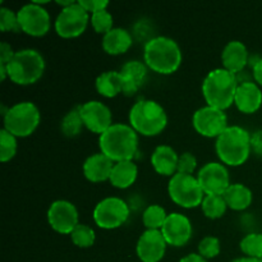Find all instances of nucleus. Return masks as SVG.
Returning <instances> with one entry per match:
<instances>
[{
    "instance_id": "nucleus-34",
    "label": "nucleus",
    "mask_w": 262,
    "mask_h": 262,
    "mask_svg": "<svg viewBox=\"0 0 262 262\" xmlns=\"http://www.w3.org/2000/svg\"><path fill=\"white\" fill-rule=\"evenodd\" d=\"M0 30L3 32H19L20 26L18 20V14L13 12L12 9L2 7L0 8Z\"/></svg>"
},
{
    "instance_id": "nucleus-17",
    "label": "nucleus",
    "mask_w": 262,
    "mask_h": 262,
    "mask_svg": "<svg viewBox=\"0 0 262 262\" xmlns=\"http://www.w3.org/2000/svg\"><path fill=\"white\" fill-rule=\"evenodd\" d=\"M166 241L160 230H146L137 242V256L142 262H159L166 251Z\"/></svg>"
},
{
    "instance_id": "nucleus-22",
    "label": "nucleus",
    "mask_w": 262,
    "mask_h": 262,
    "mask_svg": "<svg viewBox=\"0 0 262 262\" xmlns=\"http://www.w3.org/2000/svg\"><path fill=\"white\" fill-rule=\"evenodd\" d=\"M179 156L170 146L161 145L155 148L151 155V164L158 174L173 177L178 169Z\"/></svg>"
},
{
    "instance_id": "nucleus-24",
    "label": "nucleus",
    "mask_w": 262,
    "mask_h": 262,
    "mask_svg": "<svg viewBox=\"0 0 262 262\" xmlns=\"http://www.w3.org/2000/svg\"><path fill=\"white\" fill-rule=\"evenodd\" d=\"M137 176L138 168L132 160L119 161V163H115L114 166H113L109 181L117 188L124 189L135 183Z\"/></svg>"
},
{
    "instance_id": "nucleus-6",
    "label": "nucleus",
    "mask_w": 262,
    "mask_h": 262,
    "mask_svg": "<svg viewBox=\"0 0 262 262\" xmlns=\"http://www.w3.org/2000/svg\"><path fill=\"white\" fill-rule=\"evenodd\" d=\"M45 71V60L37 50L23 49L15 51L7 66V73L15 84L27 86L37 82Z\"/></svg>"
},
{
    "instance_id": "nucleus-18",
    "label": "nucleus",
    "mask_w": 262,
    "mask_h": 262,
    "mask_svg": "<svg viewBox=\"0 0 262 262\" xmlns=\"http://www.w3.org/2000/svg\"><path fill=\"white\" fill-rule=\"evenodd\" d=\"M234 104L245 114L256 113L262 105V91L255 82H242L235 92Z\"/></svg>"
},
{
    "instance_id": "nucleus-32",
    "label": "nucleus",
    "mask_w": 262,
    "mask_h": 262,
    "mask_svg": "<svg viewBox=\"0 0 262 262\" xmlns=\"http://www.w3.org/2000/svg\"><path fill=\"white\" fill-rule=\"evenodd\" d=\"M72 242L81 248L91 247L95 243V232L86 224H78L71 234Z\"/></svg>"
},
{
    "instance_id": "nucleus-5",
    "label": "nucleus",
    "mask_w": 262,
    "mask_h": 262,
    "mask_svg": "<svg viewBox=\"0 0 262 262\" xmlns=\"http://www.w3.org/2000/svg\"><path fill=\"white\" fill-rule=\"evenodd\" d=\"M130 127L143 136H156L164 130L168 117L160 104L152 100H140L129 112Z\"/></svg>"
},
{
    "instance_id": "nucleus-2",
    "label": "nucleus",
    "mask_w": 262,
    "mask_h": 262,
    "mask_svg": "<svg viewBox=\"0 0 262 262\" xmlns=\"http://www.w3.org/2000/svg\"><path fill=\"white\" fill-rule=\"evenodd\" d=\"M143 58L146 66L156 73L171 74L181 66L182 51L173 38L158 36L146 42Z\"/></svg>"
},
{
    "instance_id": "nucleus-12",
    "label": "nucleus",
    "mask_w": 262,
    "mask_h": 262,
    "mask_svg": "<svg viewBox=\"0 0 262 262\" xmlns=\"http://www.w3.org/2000/svg\"><path fill=\"white\" fill-rule=\"evenodd\" d=\"M192 122L197 133L210 138H217L228 128V118L224 110L209 105L197 110Z\"/></svg>"
},
{
    "instance_id": "nucleus-1",
    "label": "nucleus",
    "mask_w": 262,
    "mask_h": 262,
    "mask_svg": "<svg viewBox=\"0 0 262 262\" xmlns=\"http://www.w3.org/2000/svg\"><path fill=\"white\" fill-rule=\"evenodd\" d=\"M99 146L101 154L114 163L132 160L138 148L137 132L130 125L113 124L100 135Z\"/></svg>"
},
{
    "instance_id": "nucleus-23",
    "label": "nucleus",
    "mask_w": 262,
    "mask_h": 262,
    "mask_svg": "<svg viewBox=\"0 0 262 262\" xmlns=\"http://www.w3.org/2000/svg\"><path fill=\"white\" fill-rule=\"evenodd\" d=\"M133 38L124 28H113L102 37V48L110 55H120L132 46Z\"/></svg>"
},
{
    "instance_id": "nucleus-38",
    "label": "nucleus",
    "mask_w": 262,
    "mask_h": 262,
    "mask_svg": "<svg viewBox=\"0 0 262 262\" xmlns=\"http://www.w3.org/2000/svg\"><path fill=\"white\" fill-rule=\"evenodd\" d=\"M78 3L91 14L100 12V10H105L109 5L107 0H79Z\"/></svg>"
},
{
    "instance_id": "nucleus-41",
    "label": "nucleus",
    "mask_w": 262,
    "mask_h": 262,
    "mask_svg": "<svg viewBox=\"0 0 262 262\" xmlns=\"http://www.w3.org/2000/svg\"><path fill=\"white\" fill-rule=\"evenodd\" d=\"M179 262H207L206 258L202 257L201 255H197V253H191V255L186 256V257L182 258Z\"/></svg>"
},
{
    "instance_id": "nucleus-30",
    "label": "nucleus",
    "mask_w": 262,
    "mask_h": 262,
    "mask_svg": "<svg viewBox=\"0 0 262 262\" xmlns=\"http://www.w3.org/2000/svg\"><path fill=\"white\" fill-rule=\"evenodd\" d=\"M241 250L248 257L262 260V234L252 233L241 241Z\"/></svg>"
},
{
    "instance_id": "nucleus-36",
    "label": "nucleus",
    "mask_w": 262,
    "mask_h": 262,
    "mask_svg": "<svg viewBox=\"0 0 262 262\" xmlns=\"http://www.w3.org/2000/svg\"><path fill=\"white\" fill-rule=\"evenodd\" d=\"M197 166V160L191 152H184L179 156L178 160V169H177V173L182 174H193L194 169Z\"/></svg>"
},
{
    "instance_id": "nucleus-28",
    "label": "nucleus",
    "mask_w": 262,
    "mask_h": 262,
    "mask_svg": "<svg viewBox=\"0 0 262 262\" xmlns=\"http://www.w3.org/2000/svg\"><path fill=\"white\" fill-rule=\"evenodd\" d=\"M166 217H168V215H166L164 207L159 206V205H151L143 212V225L147 228V230H160L165 223Z\"/></svg>"
},
{
    "instance_id": "nucleus-27",
    "label": "nucleus",
    "mask_w": 262,
    "mask_h": 262,
    "mask_svg": "<svg viewBox=\"0 0 262 262\" xmlns=\"http://www.w3.org/2000/svg\"><path fill=\"white\" fill-rule=\"evenodd\" d=\"M202 211L209 219H219L227 211V202L224 196L219 194H206L201 204Z\"/></svg>"
},
{
    "instance_id": "nucleus-20",
    "label": "nucleus",
    "mask_w": 262,
    "mask_h": 262,
    "mask_svg": "<svg viewBox=\"0 0 262 262\" xmlns=\"http://www.w3.org/2000/svg\"><path fill=\"white\" fill-rule=\"evenodd\" d=\"M114 161L110 160L104 154H95L89 156L83 164V174L92 183H99L110 179Z\"/></svg>"
},
{
    "instance_id": "nucleus-15",
    "label": "nucleus",
    "mask_w": 262,
    "mask_h": 262,
    "mask_svg": "<svg viewBox=\"0 0 262 262\" xmlns=\"http://www.w3.org/2000/svg\"><path fill=\"white\" fill-rule=\"evenodd\" d=\"M160 232L168 245L174 246V247H182L191 239L192 224L186 215L173 212V214L168 215Z\"/></svg>"
},
{
    "instance_id": "nucleus-9",
    "label": "nucleus",
    "mask_w": 262,
    "mask_h": 262,
    "mask_svg": "<svg viewBox=\"0 0 262 262\" xmlns=\"http://www.w3.org/2000/svg\"><path fill=\"white\" fill-rule=\"evenodd\" d=\"M90 18L89 12L78 2L71 7L61 8L55 20L56 33L63 38L78 37L86 30Z\"/></svg>"
},
{
    "instance_id": "nucleus-26",
    "label": "nucleus",
    "mask_w": 262,
    "mask_h": 262,
    "mask_svg": "<svg viewBox=\"0 0 262 262\" xmlns=\"http://www.w3.org/2000/svg\"><path fill=\"white\" fill-rule=\"evenodd\" d=\"M96 90L101 96L115 97L123 92V78L120 72H105L96 79Z\"/></svg>"
},
{
    "instance_id": "nucleus-14",
    "label": "nucleus",
    "mask_w": 262,
    "mask_h": 262,
    "mask_svg": "<svg viewBox=\"0 0 262 262\" xmlns=\"http://www.w3.org/2000/svg\"><path fill=\"white\" fill-rule=\"evenodd\" d=\"M197 179L205 194L223 196L230 186L228 169L225 168L224 164L215 163V161L206 164L200 170Z\"/></svg>"
},
{
    "instance_id": "nucleus-3",
    "label": "nucleus",
    "mask_w": 262,
    "mask_h": 262,
    "mask_svg": "<svg viewBox=\"0 0 262 262\" xmlns=\"http://www.w3.org/2000/svg\"><path fill=\"white\" fill-rule=\"evenodd\" d=\"M237 76L224 68H217L210 72L202 83V94L207 105L216 109L225 110L234 104L237 92Z\"/></svg>"
},
{
    "instance_id": "nucleus-21",
    "label": "nucleus",
    "mask_w": 262,
    "mask_h": 262,
    "mask_svg": "<svg viewBox=\"0 0 262 262\" xmlns=\"http://www.w3.org/2000/svg\"><path fill=\"white\" fill-rule=\"evenodd\" d=\"M223 68L237 74L246 68L248 63L247 48L241 41H230L222 53Z\"/></svg>"
},
{
    "instance_id": "nucleus-40",
    "label": "nucleus",
    "mask_w": 262,
    "mask_h": 262,
    "mask_svg": "<svg viewBox=\"0 0 262 262\" xmlns=\"http://www.w3.org/2000/svg\"><path fill=\"white\" fill-rule=\"evenodd\" d=\"M253 78L260 86H262V59L256 61L253 66Z\"/></svg>"
},
{
    "instance_id": "nucleus-35",
    "label": "nucleus",
    "mask_w": 262,
    "mask_h": 262,
    "mask_svg": "<svg viewBox=\"0 0 262 262\" xmlns=\"http://www.w3.org/2000/svg\"><path fill=\"white\" fill-rule=\"evenodd\" d=\"M199 252L204 258H214L220 253V242L215 237H205L199 245Z\"/></svg>"
},
{
    "instance_id": "nucleus-19",
    "label": "nucleus",
    "mask_w": 262,
    "mask_h": 262,
    "mask_svg": "<svg viewBox=\"0 0 262 262\" xmlns=\"http://www.w3.org/2000/svg\"><path fill=\"white\" fill-rule=\"evenodd\" d=\"M120 76L123 78V94L132 96L142 87L147 76V66L142 61L130 60L122 67Z\"/></svg>"
},
{
    "instance_id": "nucleus-31",
    "label": "nucleus",
    "mask_w": 262,
    "mask_h": 262,
    "mask_svg": "<svg viewBox=\"0 0 262 262\" xmlns=\"http://www.w3.org/2000/svg\"><path fill=\"white\" fill-rule=\"evenodd\" d=\"M17 152V137L8 130L2 129L0 132V160L7 163L14 158Z\"/></svg>"
},
{
    "instance_id": "nucleus-25",
    "label": "nucleus",
    "mask_w": 262,
    "mask_h": 262,
    "mask_svg": "<svg viewBox=\"0 0 262 262\" xmlns=\"http://www.w3.org/2000/svg\"><path fill=\"white\" fill-rule=\"evenodd\" d=\"M223 196H224L228 207H230L232 210H235V211L246 210L252 204V192L245 184H230L229 188L225 191V193Z\"/></svg>"
},
{
    "instance_id": "nucleus-29",
    "label": "nucleus",
    "mask_w": 262,
    "mask_h": 262,
    "mask_svg": "<svg viewBox=\"0 0 262 262\" xmlns=\"http://www.w3.org/2000/svg\"><path fill=\"white\" fill-rule=\"evenodd\" d=\"M83 120H82L81 113L78 109L71 110L67 113L66 117L61 120V132L67 136V137H76L81 133L82 127H83Z\"/></svg>"
},
{
    "instance_id": "nucleus-8",
    "label": "nucleus",
    "mask_w": 262,
    "mask_h": 262,
    "mask_svg": "<svg viewBox=\"0 0 262 262\" xmlns=\"http://www.w3.org/2000/svg\"><path fill=\"white\" fill-rule=\"evenodd\" d=\"M168 192L171 201L184 209L200 206L205 197L199 179L191 174H174L169 182Z\"/></svg>"
},
{
    "instance_id": "nucleus-13",
    "label": "nucleus",
    "mask_w": 262,
    "mask_h": 262,
    "mask_svg": "<svg viewBox=\"0 0 262 262\" xmlns=\"http://www.w3.org/2000/svg\"><path fill=\"white\" fill-rule=\"evenodd\" d=\"M48 222L55 232L72 234L78 223V211L72 202L59 200L51 204L48 211Z\"/></svg>"
},
{
    "instance_id": "nucleus-16",
    "label": "nucleus",
    "mask_w": 262,
    "mask_h": 262,
    "mask_svg": "<svg viewBox=\"0 0 262 262\" xmlns=\"http://www.w3.org/2000/svg\"><path fill=\"white\" fill-rule=\"evenodd\" d=\"M82 120L87 129L94 133H102L113 125L112 112L100 101H89L79 106Z\"/></svg>"
},
{
    "instance_id": "nucleus-37",
    "label": "nucleus",
    "mask_w": 262,
    "mask_h": 262,
    "mask_svg": "<svg viewBox=\"0 0 262 262\" xmlns=\"http://www.w3.org/2000/svg\"><path fill=\"white\" fill-rule=\"evenodd\" d=\"M15 51H13L12 46L7 42H2L0 45V74H2V79L4 81L8 77L7 73V66L12 58L14 56Z\"/></svg>"
},
{
    "instance_id": "nucleus-11",
    "label": "nucleus",
    "mask_w": 262,
    "mask_h": 262,
    "mask_svg": "<svg viewBox=\"0 0 262 262\" xmlns=\"http://www.w3.org/2000/svg\"><path fill=\"white\" fill-rule=\"evenodd\" d=\"M20 31L30 36L40 37L50 30V15L48 10L36 3L26 4L18 10Z\"/></svg>"
},
{
    "instance_id": "nucleus-4",
    "label": "nucleus",
    "mask_w": 262,
    "mask_h": 262,
    "mask_svg": "<svg viewBox=\"0 0 262 262\" xmlns=\"http://www.w3.org/2000/svg\"><path fill=\"white\" fill-rule=\"evenodd\" d=\"M216 154L223 164L239 166L247 161L251 154V135L242 127H228L217 137Z\"/></svg>"
},
{
    "instance_id": "nucleus-39",
    "label": "nucleus",
    "mask_w": 262,
    "mask_h": 262,
    "mask_svg": "<svg viewBox=\"0 0 262 262\" xmlns=\"http://www.w3.org/2000/svg\"><path fill=\"white\" fill-rule=\"evenodd\" d=\"M251 150L262 158V130H257L251 136Z\"/></svg>"
},
{
    "instance_id": "nucleus-10",
    "label": "nucleus",
    "mask_w": 262,
    "mask_h": 262,
    "mask_svg": "<svg viewBox=\"0 0 262 262\" xmlns=\"http://www.w3.org/2000/svg\"><path fill=\"white\" fill-rule=\"evenodd\" d=\"M129 216V207L118 197H107L100 201L94 210V220L102 229H115L124 224Z\"/></svg>"
},
{
    "instance_id": "nucleus-33",
    "label": "nucleus",
    "mask_w": 262,
    "mask_h": 262,
    "mask_svg": "<svg viewBox=\"0 0 262 262\" xmlns=\"http://www.w3.org/2000/svg\"><path fill=\"white\" fill-rule=\"evenodd\" d=\"M90 20H91L92 27L97 33H104L105 35L113 30V15L106 9L91 14Z\"/></svg>"
},
{
    "instance_id": "nucleus-7",
    "label": "nucleus",
    "mask_w": 262,
    "mask_h": 262,
    "mask_svg": "<svg viewBox=\"0 0 262 262\" xmlns=\"http://www.w3.org/2000/svg\"><path fill=\"white\" fill-rule=\"evenodd\" d=\"M40 118L38 107L33 102H18L4 114V129L15 137H27L38 127Z\"/></svg>"
},
{
    "instance_id": "nucleus-42",
    "label": "nucleus",
    "mask_w": 262,
    "mask_h": 262,
    "mask_svg": "<svg viewBox=\"0 0 262 262\" xmlns=\"http://www.w3.org/2000/svg\"><path fill=\"white\" fill-rule=\"evenodd\" d=\"M232 262H262L260 258H253V257H241V258H235Z\"/></svg>"
}]
</instances>
